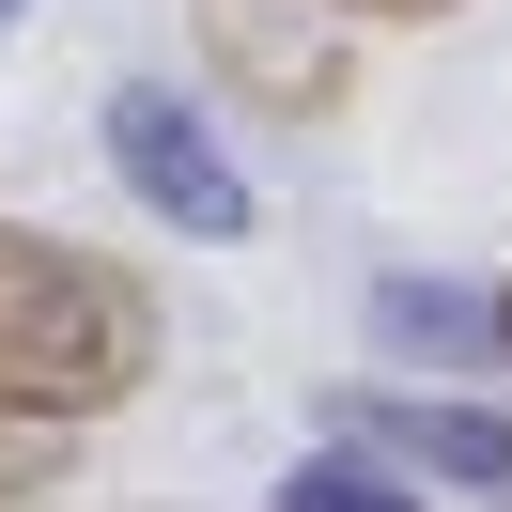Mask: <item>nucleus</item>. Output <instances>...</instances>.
<instances>
[{"instance_id": "nucleus-1", "label": "nucleus", "mask_w": 512, "mask_h": 512, "mask_svg": "<svg viewBox=\"0 0 512 512\" xmlns=\"http://www.w3.org/2000/svg\"><path fill=\"white\" fill-rule=\"evenodd\" d=\"M140 373H156V295L109 249H78V233L0 218V404L63 435V419L140 404Z\"/></svg>"}, {"instance_id": "nucleus-2", "label": "nucleus", "mask_w": 512, "mask_h": 512, "mask_svg": "<svg viewBox=\"0 0 512 512\" xmlns=\"http://www.w3.org/2000/svg\"><path fill=\"white\" fill-rule=\"evenodd\" d=\"M94 140H109V171H125V202L156 233H187V249H233V233H249V171L218 156V125H202L171 78H125V94L94 109Z\"/></svg>"}, {"instance_id": "nucleus-3", "label": "nucleus", "mask_w": 512, "mask_h": 512, "mask_svg": "<svg viewBox=\"0 0 512 512\" xmlns=\"http://www.w3.org/2000/svg\"><path fill=\"white\" fill-rule=\"evenodd\" d=\"M342 435H373L404 481H512V404H404V388H342Z\"/></svg>"}, {"instance_id": "nucleus-4", "label": "nucleus", "mask_w": 512, "mask_h": 512, "mask_svg": "<svg viewBox=\"0 0 512 512\" xmlns=\"http://www.w3.org/2000/svg\"><path fill=\"white\" fill-rule=\"evenodd\" d=\"M218 47H233V78H249L264 109H326V94H342L326 16H311V32H280V0H218Z\"/></svg>"}, {"instance_id": "nucleus-5", "label": "nucleus", "mask_w": 512, "mask_h": 512, "mask_svg": "<svg viewBox=\"0 0 512 512\" xmlns=\"http://www.w3.org/2000/svg\"><path fill=\"white\" fill-rule=\"evenodd\" d=\"M373 342H388V357H435V373H481V357H497V295H450V280H373Z\"/></svg>"}, {"instance_id": "nucleus-6", "label": "nucleus", "mask_w": 512, "mask_h": 512, "mask_svg": "<svg viewBox=\"0 0 512 512\" xmlns=\"http://www.w3.org/2000/svg\"><path fill=\"white\" fill-rule=\"evenodd\" d=\"M280 512H419V481L388 466L373 435H342V450H295L280 466Z\"/></svg>"}, {"instance_id": "nucleus-7", "label": "nucleus", "mask_w": 512, "mask_h": 512, "mask_svg": "<svg viewBox=\"0 0 512 512\" xmlns=\"http://www.w3.org/2000/svg\"><path fill=\"white\" fill-rule=\"evenodd\" d=\"M342 16H388V32H419V16H450V0H342Z\"/></svg>"}, {"instance_id": "nucleus-8", "label": "nucleus", "mask_w": 512, "mask_h": 512, "mask_svg": "<svg viewBox=\"0 0 512 512\" xmlns=\"http://www.w3.org/2000/svg\"><path fill=\"white\" fill-rule=\"evenodd\" d=\"M497 373H512V280H497Z\"/></svg>"}, {"instance_id": "nucleus-9", "label": "nucleus", "mask_w": 512, "mask_h": 512, "mask_svg": "<svg viewBox=\"0 0 512 512\" xmlns=\"http://www.w3.org/2000/svg\"><path fill=\"white\" fill-rule=\"evenodd\" d=\"M481 512H512V481H481Z\"/></svg>"}, {"instance_id": "nucleus-10", "label": "nucleus", "mask_w": 512, "mask_h": 512, "mask_svg": "<svg viewBox=\"0 0 512 512\" xmlns=\"http://www.w3.org/2000/svg\"><path fill=\"white\" fill-rule=\"evenodd\" d=\"M0 32H16V0H0Z\"/></svg>"}]
</instances>
